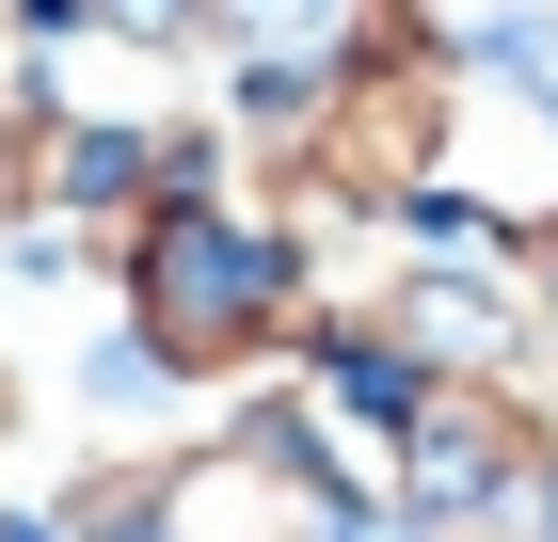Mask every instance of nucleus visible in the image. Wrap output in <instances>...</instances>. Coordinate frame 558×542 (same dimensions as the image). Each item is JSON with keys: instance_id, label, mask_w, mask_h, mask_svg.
<instances>
[{"instance_id": "nucleus-1", "label": "nucleus", "mask_w": 558, "mask_h": 542, "mask_svg": "<svg viewBox=\"0 0 558 542\" xmlns=\"http://www.w3.org/2000/svg\"><path fill=\"white\" fill-rule=\"evenodd\" d=\"M129 288H144V351L160 368H223V351H256L288 320V255L256 224H223V208H160L144 255H129Z\"/></svg>"}]
</instances>
